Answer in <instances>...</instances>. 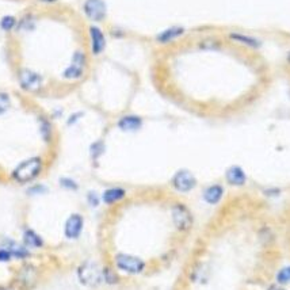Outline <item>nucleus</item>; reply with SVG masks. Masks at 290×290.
Returning a JSON list of instances; mask_svg holds the SVG:
<instances>
[{
  "label": "nucleus",
  "mask_w": 290,
  "mask_h": 290,
  "mask_svg": "<svg viewBox=\"0 0 290 290\" xmlns=\"http://www.w3.org/2000/svg\"><path fill=\"white\" fill-rule=\"evenodd\" d=\"M78 274H79L80 282L86 286H98L101 283L102 278H103L101 268L98 267V264L93 263V262H87V263L82 264Z\"/></svg>",
  "instance_id": "2"
},
{
  "label": "nucleus",
  "mask_w": 290,
  "mask_h": 290,
  "mask_svg": "<svg viewBox=\"0 0 290 290\" xmlns=\"http://www.w3.org/2000/svg\"><path fill=\"white\" fill-rule=\"evenodd\" d=\"M231 38L235 41H239V42H242V44H246L248 46H252V48H256L259 42L256 40H254L252 37H248V35H242V34H232L231 35Z\"/></svg>",
  "instance_id": "18"
},
{
  "label": "nucleus",
  "mask_w": 290,
  "mask_h": 290,
  "mask_svg": "<svg viewBox=\"0 0 290 290\" xmlns=\"http://www.w3.org/2000/svg\"><path fill=\"white\" fill-rule=\"evenodd\" d=\"M41 133H42V136H44L46 140H49L50 136H52V128H50L48 121H45V119H41Z\"/></svg>",
  "instance_id": "22"
},
{
  "label": "nucleus",
  "mask_w": 290,
  "mask_h": 290,
  "mask_svg": "<svg viewBox=\"0 0 290 290\" xmlns=\"http://www.w3.org/2000/svg\"><path fill=\"white\" fill-rule=\"evenodd\" d=\"M23 242H25V246L34 247V248H40L44 244L40 235H37L34 231H26L23 235Z\"/></svg>",
  "instance_id": "14"
},
{
  "label": "nucleus",
  "mask_w": 290,
  "mask_h": 290,
  "mask_svg": "<svg viewBox=\"0 0 290 290\" xmlns=\"http://www.w3.org/2000/svg\"><path fill=\"white\" fill-rule=\"evenodd\" d=\"M15 25V21H14V18L11 17H6L2 19V27L3 29H6V30H10L11 27Z\"/></svg>",
  "instance_id": "23"
},
{
  "label": "nucleus",
  "mask_w": 290,
  "mask_h": 290,
  "mask_svg": "<svg viewBox=\"0 0 290 290\" xmlns=\"http://www.w3.org/2000/svg\"><path fill=\"white\" fill-rule=\"evenodd\" d=\"M224 195V189L220 185H213L210 187H207L203 193V199L210 205L220 202V199Z\"/></svg>",
  "instance_id": "10"
},
{
  "label": "nucleus",
  "mask_w": 290,
  "mask_h": 290,
  "mask_svg": "<svg viewBox=\"0 0 290 290\" xmlns=\"http://www.w3.org/2000/svg\"><path fill=\"white\" fill-rule=\"evenodd\" d=\"M0 290H14V289H11V287H2Z\"/></svg>",
  "instance_id": "27"
},
{
  "label": "nucleus",
  "mask_w": 290,
  "mask_h": 290,
  "mask_svg": "<svg viewBox=\"0 0 290 290\" xmlns=\"http://www.w3.org/2000/svg\"><path fill=\"white\" fill-rule=\"evenodd\" d=\"M91 40H93V50L94 53H101L105 48V37L102 31L97 27H91Z\"/></svg>",
  "instance_id": "12"
},
{
  "label": "nucleus",
  "mask_w": 290,
  "mask_h": 290,
  "mask_svg": "<svg viewBox=\"0 0 290 290\" xmlns=\"http://www.w3.org/2000/svg\"><path fill=\"white\" fill-rule=\"evenodd\" d=\"M277 281L282 285H290V267H283L277 274Z\"/></svg>",
  "instance_id": "20"
},
{
  "label": "nucleus",
  "mask_w": 290,
  "mask_h": 290,
  "mask_svg": "<svg viewBox=\"0 0 290 290\" xmlns=\"http://www.w3.org/2000/svg\"><path fill=\"white\" fill-rule=\"evenodd\" d=\"M270 290H283V289H281V287H271Z\"/></svg>",
  "instance_id": "26"
},
{
  "label": "nucleus",
  "mask_w": 290,
  "mask_h": 290,
  "mask_svg": "<svg viewBox=\"0 0 290 290\" xmlns=\"http://www.w3.org/2000/svg\"><path fill=\"white\" fill-rule=\"evenodd\" d=\"M103 277L106 278V281L109 282V283H114L117 281V277L114 275V273L111 271V270H105L103 271Z\"/></svg>",
  "instance_id": "24"
},
{
  "label": "nucleus",
  "mask_w": 290,
  "mask_h": 290,
  "mask_svg": "<svg viewBox=\"0 0 290 290\" xmlns=\"http://www.w3.org/2000/svg\"><path fill=\"white\" fill-rule=\"evenodd\" d=\"M41 168H42V163L40 159H30V160L22 163L14 171V178L18 182H29L40 174Z\"/></svg>",
  "instance_id": "1"
},
{
  "label": "nucleus",
  "mask_w": 290,
  "mask_h": 290,
  "mask_svg": "<svg viewBox=\"0 0 290 290\" xmlns=\"http://www.w3.org/2000/svg\"><path fill=\"white\" fill-rule=\"evenodd\" d=\"M115 264L119 270H122L128 274H138L144 270V262L140 258L132 255H125L121 254L115 258Z\"/></svg>",
  "instance_id": "3"
},
{
  "label": "nucleus",
  "mask_w": 290,
  "mask_h": 290,
  "mask_svg": "<svg viewBox=\"0 0 290 290\" xmlns=\"http://www.w3.org/2000/svg\"><path fill=\"white\" fill-rule=\"evenodd\" d=\"M84 11L93 21H102L106 17V5L103 0H86Z\"/></svg>",
  "instance_id": "6"
},
{
  "label": "nucleus",
  "mask_w": 290,
  "mask_h": 290,
  "mask_svg": "<svg viewBox=\"0 0 290 290\" xmlns=\"http://www.w3.org/2000/svg\"><path fill=\"white\" fill-rule=\"evenodd\" d=\"M123 197H125V191L122 189L114 187V189L106 190L105 194H103V201L106 203H115L121 201Z\"/></svg>",
  "instance_id": "13"
},
{
  "label": "nucleus",
  "mask_w": 290,
  "mask_h": 290,
  "mask_svg": "<svg viewBox=\"0 0 290 290\" xmlns=\"http://www.w3.org/2000/svg\"><path fill=\"white\" fill-rule=\"evenodd\" d=\"M13 258L11 254H10V251L7 248H3V250H0V262H7Z\"/></svg>",
  "instance_id": "25"
},
{
  "label": "nucleus",
  "mask_w": 290,
  "mask_h": 290,
  "mask_svg": "<svg viewBox=\"0 0 290 290\" xmlns=\"http://www.w3.org/2000/svg\"><path fill=\"white\" fill-rule=\"evenodd\" d=\"M10 109V98L6 94H0V115Z\"/></svg>",
  "instance_id": "21"
},
{
  "label": "nucleus",
  "mask_w": 290,
  "mask_h": 290,
  "mask_svg": "<svg viewBox=\"0 0 290 290\" xmlns=\"http://www.w3.org/2000/svg\"><path fill=\"white\" fill-rule=\"evenodd\" d=\"M172 221H174L176 228L182 231V232L189 231L191 228V225H193L191 214L187 210V207H185L183 205H175L172 207Z\"/></svg>",
  "instance_id": "4"
},
{
  "label": "nucleus",
  "mask_w": 290,
  "mask_h": 290,
  "mask_svg": "<svg viewBox=\"0 0 290 290\" xmlns=\"http://www.w3.org/2000/svg\"><path fill=\"white\" fill-rule=\"evenodd\" d=\"M119 128L125 130V132H134L137 129H140L141 126V119L134 115H128V117H123L119 121Z\"/></svg>",
  "instance_id": "11"
},
{
  "label": "nucleus",
  "mask_w": 290,
  "mask_h": 290,
  "mask_svg": "<svg viewBox=\"0 0 290 290\" xmlns=\"http://www.w3.org/2000/svg\"><path fill=\"white\" fill-rule=\"evenodd\" d=\"M21 83H22L23 87L27 88V90L35 91V90H38V88L41 87L42 79H41L38 75L30 72V70H23L22 74H21Z\"/></svg>",
  "instance_id": "8"
},
{
  "label": "nucleus",
  "mask_w": 290,
  "mask_h": 290,
  "mask_svg": "<svg viewBox=\"0 0 290 290\" xmlns=\"http://www.w3.org/2000/svg\"><path fill=\"white\" fill-rule=\"evenodd\" d=\"M7 250L10 251L11 256H15V258H26L29 255V251L26 250V247L19 246V244H15V243H13Z\"/></svg>",
  "instance_id": "17"
},
{
  "label": "nucleus",
  "mask_w": 290,
  "mask_h": 290,
  "mask_svg": "<svg viewBox=\"0 0 290 290\" xmlns=\"http://www.w3.org/2000/svg\"><path fill=\"white\" fill-rule=\"evenodd\" d=\"M172 183H174V187H175L178 191H182V193H187L191 189L195 187L197 185V180L194 178V175L189 171H179L176 172L174 179H172Z\"/></svg>",
  "instance_id": "5"
},
{
  "label": "nucleus",
  "mask_w": 290,
  "mask_h": 290,
  "mask_svg": "<svg viewBox=\"0 0 290 290\" xmlns=\"http://www.w3.org/2000/svg\"><path fill=\"white\" fill-rule=\"evenodd\" d=\"M35 277H37V274H35V270L30 266H27L26 268H23L22 271H21V275H19V279H21V283L25 286H31L34 283Z\"/></svg>",
  "instance_id": "15"
},
{
  "label": "nucleus",
  "mask_w": 290,
  "mask_h": 290,
  "mask_svg": "<svg viewBox=\"0 0 290 290\" xmlns=\"http://www.w3.org/2000/svg\"><path fill=\"white\" fill-rule=\"evenodd\" d=\"M84 69L83 64H78V62H72V65L68 66V69L65 70L64 75L68 78V79H78L82 76Z\"/></svg>",
  "instance_id": "16"
},
{
  "label": "nucleus",
  "mask_w": 290,
  "mask_h": 290,
  "mask_svg": "<svg viewBox=\"0 0 290 290\" xmlns=\"http://www.w3.org/2000/svg\"><path fill=\"white\" fill-rule=\"evenodd\" d=\"M227 180H228L229 185L243 186L246 183L247 176L242 168L238 167V166H232V167L228 168V171H227Z\"/></svg>",
  "instance_id": "9"
},
{
  "label": "nucleus",
  "mask_w": 290,
  "mask_h": 290,
  "mask_svg": "<svg viewBox=\"0 0 290 290\" xmlns=\"http://www.w3.org/2000/svg\"><path fill=\"white\" fill-rule=\"evenodd\" d=\"M182 34V29L179 27H174V29H170V30L164 31L160 37H159V40L162 41V42H167V41L174 40L175 37Z\"/></svg>",
  "instance_id": "19"
},
{
  "label": "nucleus",
  "mask_w": 290,
  "mask_h": 290,
  "mask_svg": "<svg viewBox=\"0 0 290 290\" xmlns=\"http://www.w3.org/2000/svg\"><path fill=\"white\" fill-rule=\"evenodd\" d=\"M65 236L68 239L79 238L80 233L83 231V219L79 214H72L65 223Z\"/></svg>",
  "instance_id": "7"
}]
</instances>
